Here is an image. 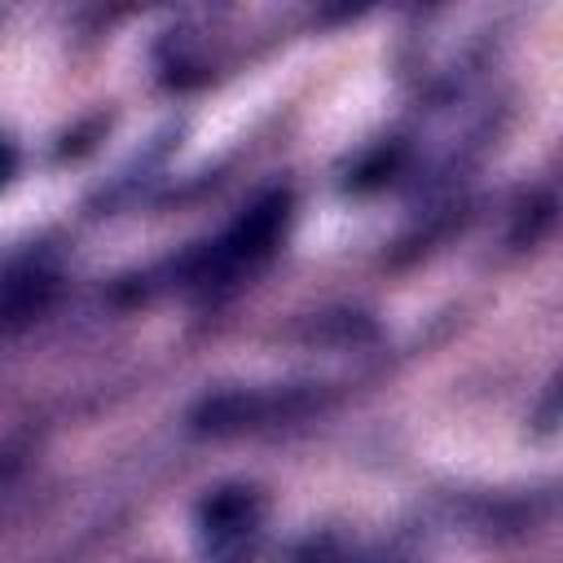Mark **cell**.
<instances>
[{
  "label": "cell",
  "mask_w": 563,
  "mask_h": 563,
  "mask_svg": "<svg viewBox=\"0 0 563 563\" xmlns=\"http://www.w3.org/2000/svg\"><path fill=\"white\" fill-rule=\"evenodd\" d=\"M286 207H290V198H286V194H268L264 202H255V207L238 220V229L220 242L216 264H242V260L264 255V251L277 242L282 224H286Z\"/></svg>",
  "instance_id": "cell-1"
},
{
  "label": "cell",
  "mask_w": 563,
  "mask_h": 563,
  "mask_svg": "<svg viewBox=\"0 0 563 563\" xmlns=\"http://www.w3.org/2000/svg\"><path fill=\"white\" fill-rule=\"evenodd\" d=\"M251 506H255L251 488H224V493H216V497L202 501V528L216 532V537L238 532V528L251 523Z\"/></svg>",
  "instance_id": "cell-2"
},
{
  "label": "cell",
  "mask_w": 563,
  "mask_h": 563,
  "mask_svg": "<svg viewBox=\"0 0 563 563\" xmlns=\"http://www.w3.org/2000/svg\"><path fill=\"white\" fill-rule=\"evenodd\" d=\"M550 224H554V198L541 194L532 207H523V216H519V224H515V246H532Z\"/></svg>",
  "instance_id": "cell-3"
},
{
  "label": "cell",
  "mask_w": 563,
  "mask_h": 563,
  "mask_svg": "<svg viewBox=\"0 0 563 563\" xmlns=\"http://www.w3.org/2000/svg\"><path fill=\"white\" fill-rule=\"evenodd\" d=\"M26 462H31V444H26V440H4V444H0V501L18 488Z\"/></svg>",
  "instance_id": "cell-4"
}]
</instances>
